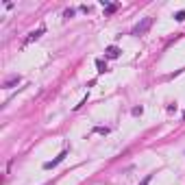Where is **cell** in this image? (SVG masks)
<instances>
[{
  "instance_id": "6da1fadb",
  "label": "cell",
  "mask_w": 185,
  "mask_h": 185,
  "mask_svg": "<svg viewBox=\"0 0 185 185\" xmlns=\"http://www.w3.org/2000/svg\"><path fill=\"white\" fill-rule=\"evenodd\" d=\"M150 24H152V18H144L139 22V24H135L133 26V31H131V35H135V37H139V35H144L148 29H150Z\"/></svg>"
},
{
  "instance_id": "7a4b0ae2",
  "label": "cell",
  "mask_w": 185,
  "mask_h": 185,
  "mask_svg": "<svg viewBox=\"0 0 185 185\" xmlns=\"http://www.w3.org/2000/svg\"><path fill=\"white\" fill-rule=\"evenodd\" d=\"M65 157H68V148H65V150H61V152H59V155L54 157L52 161H48V163H44V168H46V170H50V168H54V166H57V163H61V161H63Z\"/></svg>"
},
{
  "instance_id": "3957f363",
  "label": "cell",
  "mask_w": 185,
  "mask_h": 185,
  "mask_svg": "<svg viewBox=\"0 0 185 185\" xmlns=\"http://www.w3.org/2000/svg\"><path fill=\"white\" fill-rule=\"evenodd\" d=\"M120 52H122V50L118 48V46H107L105 57H107V59H118V57H120Z\"/></svg>"
},
{
  "instance_id": "277c9868",
  "label": "cell",
  "mask_w": 185,
  "mask_h": 185,
  "mask_svg": "<svg viewBox=\"0 0 185 185\" xmlns=\"http://www.w3.org/2000/svg\"><path fill=\"white\" fill-rule=\"evenodd\" d=\"M44 33H46V29H44V26H39L37 31H33V33H29V37H26V44H31V41H35V39H39V37H41V35H44Z\"/></svg>"
},
{
  "instance_id": "5b68a950",
  "label": "cell",
  "mask_w": 185,
  "mask_h": 185,
  "mask_svg": "<svg viewBox=\"0 0 185 185\" xmlns=\"http://www.w3.org/2000/svg\"><path fill=\"white\" fill-rule=\"evenodd\" d=\"M20 81H22V78H20V74H15V76L7 78V81H5V85H2V87H5V89H11V87H15V85H18Z\"/></svg>"
},
{
  "instance_id": "8992f818",
  "label": "cell",
  "mask_w": 185,
  "mask_h": 185,
  "mask_svg": "<svg viewBox=\"0 0 185 185\" xmlns=\"http://www.w3.org/2000/svg\"><path fill=\"white\" fill-rule=\"evenodd\" d=\"M96 68H98V72H100V74L107 72V63H105L102 59H96Z\"/></svg>"
},
{
  "instance_id": "52a82bcc",
  "label": "cell",
  "mask_w": 185,
  "mask_h": 185,
  "mask_svg": "<svg viewBox=\"0 0 185 185\" xmlns=\"http://www.w3.org/2000/svg\"><path fill=\"white\" fill-rule=\"evenodd\" d=\"M174 20H176V22H183V20H185V11H176V13H174Z\"/></svg>"
},
{
  "instance_id": "ba28073f",
  "label": "cell",
  "mask_w": 185,
  "mask_h": 185,
  "mask_svg": "<svg viewBox=\"0 0 185 185\" xmlns=\"http://www.w3.org/2000/svg\"><path fill=\"white\" fill-rule=\"evenodd\" d=\"M116 9H118V5H107V11H105V13H113Z\"/></svg>"
},
{
  "instance_id": "9c48e42d",
  "label": "cell",
  "mask_w": 185,
  "mask_h": 185,
  "mask_svg": "<svg viewBox=\"0 0 185 185\" xmlns=\"http://www.w3.org/2000/svg\"><path fill=\"white\" fill-rule=\"evenodd\" d=\"M150 181H152V174H146V179L141 181V183H139V185H148V183H150Z\"/></svg>"
},
{
  "instance_id": "30bf717a",
  "label": "cell",
  "mask_w": 185,
  "mask_h": 185,
  "mask_svg": "<svg viewBox=\"0 0 185 185\" xmlns=\"http://www.w3.org/2000/svg\"><path fill=\"white\" fill-rule=\"evenodd\" d=\"M63 15H65V18H74V9H68Z\"/></svg>"
},
{
  "instance_id": "8fae6325",
  "label": "cell",
  "mask_w": 185,
  "mask_h": 185,
  "mask_svg": "<svg viewBox=\"0 0 185 185\" xmlns=\"http://www.w3.org/2000/svg\"><path fill=\"white\" fill-rule=\"evenodd\" d=\"M96 133H105V135H107V133H109V129H102V127H98V129H96Z\"/></svg>"
},
{
  "instance_id": "7c38bea8",
  "label": "cell",
  "mask_w": 185,
  "mask_h": 185,
  "mask_svg": "<svg viewBox=\"0 0 185 185\" xmlns=\"http://www.w3.org/2000/svg\"><path fill=\"white\" fill-rule=\"evenodd\" d=\"M183 118H185V113H183Z\"/></svg>"
}]
</instances>
